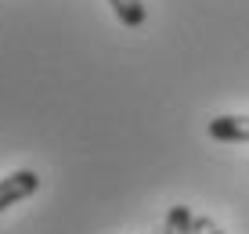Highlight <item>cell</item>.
I'll return each instance as SVG.
<instances>
[{
    "instance_id": "1",
    "label": "cell",
    "mask_w": 249,
    "mask_h": 234,
    "mask_svg": "<svg viewBox=\"0 0 249 234\" xmlns=\"http://www.w3.org/2000/svg\"><path fill=\"white\" fill-rule=\"evenodd\" d=\"M40 191V177L33 169H15V173H7L4 180H0V213L4 209H11L15 202H25L29 195H36Z\"/></svg>"
},
{
    "instance_id": "2",
    "label": "cell",
    "mask_w": 249,
    "mask_h": 234,
    "mask_svg": "<svg viewBox=\"0 0 249 234\" xmlns=\"http://www.w3.org/2000/svg\"><path fill=\"white\" fill-rule=\"evenodd\" d=\"M206 130H210L213 141H231V144L249 141V116H217L210 119Z\"/></svg>"
},
{
    "instance_id": "3",
    "label": "cell",
    "mask_w": 249,
    "mask_h": 234,
    "mask_svg": "<svg viewBox=\"0 0 249 234\" xmlns=\"http://www.w3.org/2000/svg\"><path fill=\"white\" fill-rule=\"evenodd\" d=\"M116 11V18L126 25V29H137V25H144V18H148V11H144L141 0H108Z\"/></svg>"
},
{
    "instance_id": "4",
    "label": "cell",
    "mask_w": 249,
    "mask_h": 234,
    "mask_svg": "<svg viewBox=\"0 0 249 234\" xmlns=\"http://www.w3.org/2000/svg\"><path fill=\"white\" fill-rule=\"evenodd\" d=\"M162 234H195V213L188 209V205H174V209L166 213Z\"/></svg>"
},
{
    "instance_id": "5",
    "label": "cell",
    "mask_w": 249,
    "mask_h": 234,
    "mask_svg": "<svg viewBox=\"0 0 249 234\" xmlns=\"http://www.w3.org/2000/svg\"><path fill=\"white\" fill-rule=\"evenodd\" d=\"M195 234H224L210 216H195Z\"/></svg>"
}]
</instances>
